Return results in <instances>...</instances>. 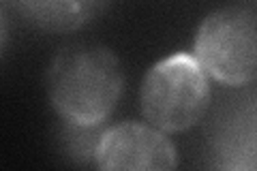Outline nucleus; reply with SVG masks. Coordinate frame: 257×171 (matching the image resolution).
Here are the masks:
<instances>
[{
  "label": "nucleus",
  "instance_id": "nucleus-1",
  "mask_svg": "<svg viewBox=\"0 0 257 171\" xmlns=\"http://www.w3.org/2000/svg\"><path fill=\"white\" fill-rule=\"evenodd\" d=\"M45 90L56 113L71 126L103 124L122 96L124 71L105 45L71 43L52 58Z\"/></svg>",
  "mask_w": 257,
  "mask_h": 171
},
{
  "label": "nucleus",
  "instance_id": "nucleus-2",
  "mask_svg": "<svg viewBox=\"0 0 257 171\" xmlns=\"http://www.w3.org/2000/svg\"><path fill=\"white\" fill-rule=\"evenodd\" d=\"M142 113L163 133L189 131L206 116L210 81L191 54H172L150 67L140 90Z\"/></svg>",
  "mask_w": 257,
  "mask_h": 171
},
{
  "label": "nucleus",
  "instance_id": "nucleus-6",
  "mask_svg": "<svg viewBox=\"0 0 257 171\" xmlns=\"http://www.w3.org/2000/svg\"><path fill=\"white\" fill-rule=\"evenodd\" d=\"M251 3H257V0H251Z\"/></svg>",
  "mask_w": 257,
  "mask_h": 171
},
{
  "label": "nucleus",
  "instance_id": "nucleus-3",
  "mask_svg": "<svg viewBox=\"0 0 257 171\" xmlns=\"http://www.w3.org/2000/svg\"><path fill=\"white\" fill-rule=\"evenodd\" d=\"M195 58L225 86L257 81V11L244 7L212 11L195 35Z\"/></svg>",
  "mask_w": 257,
  "mask_h": 171
},
{
  "label": "nucleus",
  "instance_id": "nucleus-4",
  "mask_svg": "<svg viewBox=\"0 0 257 171\" xmlns=\"http://www.w3.org/2000/svg\"><path fill=\"white\" fill-rule=\"evenodd\" d=\"M94 160L105 171H170L178 165V154L161 128L122 122L96 139Z\"/></svg>",
  "mask_w": 257,
  "mask_h": 171
},
{
  "label": "nucleus",
  "instance_id": "nucleus-5",
  "mask_svg": "<svg viewBox=\"0 0 257 171\" xmlns=\"http://www.w3.org/2000/svg\"><path fill=\"white\" fill-rule=\"evenodd\" d=\"M111 0H13L30 24L47 32H73L88 26Z\"/></svg>",
  "mask_w": 257,
  "mask_h": 171
}]
</instances>
